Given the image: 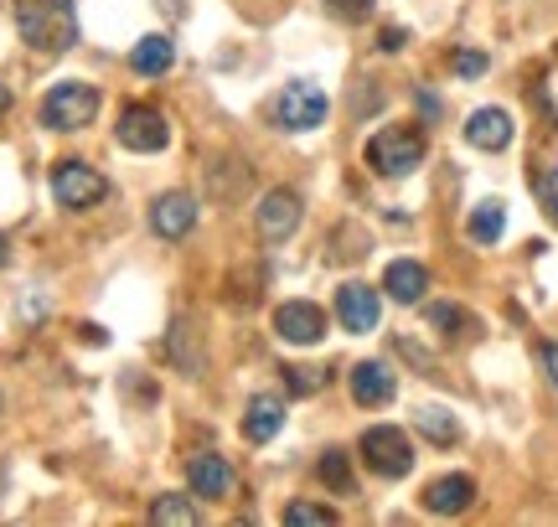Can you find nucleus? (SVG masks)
Here are the masks:
<instances>
[{"label":"nucleus","instance_id":"nucleus-1","mask_svg":"<svg viewBox=\"0 0 558 527\" xmlns=\"http://www.w3.org/2000/svg\"><path fill=\"white\" fill-rule=\"evenodd\" d=\"M16 26L37 52H68L78 41L73 0H16Z\"/></svg>","mask_w":558,"mask_h":527},{"label":"nucleus","instance_id":"nucleus-2","mask_svg":"<svg viewBox=\"0 0 558 527\" xmlns=\"http://www.w3.org/2000/svg\"><path fill=\"white\" fill-rule=\"evenodd\" d=\"M94 114H99V88H94V83H78V78L52 83L47 99H41V124L58 130V135H68V130H88Z\"/></svg>","mask_w":558,"mask_h":527},{"label":"nucleus","instance_id":"nucleus-3","mask_svg":"<svg viewBox=\"0 0 558 527\" xmlns=\"http://www.w3.org/2000/svg\"><path fill=\"white\" fill-rule=\"evenodd\" d=\"M418 161H424V135L409 130V124H388V130H378V135L367 140V166H373L378 176H388V182L418 171Z\"/></svg>","mask_w":558,"mask_h":527},{"label":"nucleus","instance_id":"nucleus-4","mask_svg":"<svg viewBox=\"0 0 558 527\" xmlns=\"http://www.w3.org/2000/svg\"><path fill=\"white\" fill-rule=\"evenodd\" d=\"M326 109H331V99H326V88H316V83H284L275 99V124L279 130H290V135H305V130H320L326 124Z\"/></svg>","mask_w":558,"mask_h":527},{"label":"nucleus","instance_id":"nucleus-5","mask_svg":"<svg viewBox=\"0 0 558 527\" xmlns=\"http://www.w3.org/2000/svg\"><path fill=\"white\" fill-rule=\"evenodd\" d=\"M362 461H367V470H378L383 481H403L414 470V445L399 425H373L362 434Z\"/></svg>","mask_w":558,"mask_h":527},{"label":"nucleus","instance_id":"nucleus-6","mask_svg":"<svg viewBox=\"0 0 558 527\" xmlns=\"http://www.w3.org/2000/svg\"><path fill=\"white\" fill-rule=\"evenodd\" d=\"M52 197H58V207H94L109 197V182H104L99 171L88 161H58L52 166Z\"/></svg>","mask_w":558,"mask_h":527},{"label":"nucleus","instance_id":"nucleus-7","mask_svg":"<svg viewBox=\"0 0 558 527\" xmlns=\"http://www.w3.org/2000/svg\"><path fill=\"white\" fill-rule=\"evenodd\" d=\"M114 135H120L124 150L156 156V150H166V140H171V124H166V114H156L150 103H130L120 114V124H114Z\"/></svg>","mask_w":558,"mask_h":527},{"label":"nucleus","instance_id":"nucleus-8","mask_svg":"<svg viewBox=\"0 0 558 527\" xmlns=\"http://www.w3.org/2000/svg\"><path fill=\"white\" fill-rule=\"evenodd\" d=\"M275 336L290 346H316L326 336V310L316 301H284L275 310Z\"/></svg>","mask_w":558,"mask_h":527},{"label":"nucleus","instance_id":"nucleus-9","mask_svg":"<svg viewBox=\"0 0 558 527\" xmlns=\"http://www.w3.org/2000/svg\"><path fill=\"white\" fill-rule=\"evenodd\" d=\"M337 321L352 331V336H367V331H378L383 321V295L373 284H341L337 290Z\"/></svg>","mask_w":558,"mask_h":527},{"label":"nucleus","instance_id":"nucleus-10","mask_svg":"<svg viewBox=\"0 0 558 527\" xmlns=\"http://www.w3.org/2000/svg\"><path fill=\"white\" fill-rule=\"evenodd\" d=\"M254 223H259V238L264 244H284L290 233L300 228V197L290 186H275V192H264L259 212H254Z\"/></svg>","mask_w":558,"mask_h":527},{"label":"nucleus","instance_id":"nucleus-11","mask_svg":"<svg viewBox=\"0 0 558 527\" xmlns=\"http://www.w3.org/2000/svg\"><path fill=\"white\" fill-rule=\"evenodd\" d=\"M197 197L192 192H166L150 203V228H156L160 238H186L192 228H197Z\"/></svg>","mask_w":558,"mask_h":527},{"label":"nucleus","instance_id":"nucleus-12","mask_svg":"<svg viewBox=\"0 0 558 527\" xmlns=\"http://www.w3.org/2000/svg\"><path fill=\"white\" fill-rule=\"evenodd\" d=\"M186 481H192V497L218 502V497L233 491V466L222 455H213V450H202V455H192V466H186Z\"/></svg>","mask_w":558,"mask_h":527},{"label":"nucleus","instance_id":"nucleus-13","mask_svg":"<svg viewBox=\"0 0 558 527\" xmlns=\"http://www.w3.org/2000/svg\"><path fill=\"white\" fill-rule=\"evenodd\" d=\"M393 388H399V378H393V367L378 363V357L352 367V399H357L362 408H383L393 399Z\"/></svg>","mask_w":558,"mask_h":527},{"label":"nucleus","instance_id":"nucleus-14","mask_svg":"<svg viewBox=\"0 0 558 527\" xmlns=\"http://www.w3.org/2000/svg\"><path fill=\"white\" fill-rule=\"evenodd\" d=\"M471 502H476V481L471 476H439V481L424 487V507L435 517H460Z\"/></svg>","mask_w":558,"mask_h":527},{"label":"nucleus","instance_id":"nucleus-15","mask_svg":"<svg viewBox=\"0 0 558 527\" xmlns=\"http://www.w3.org/2000/svg\"><path fill=\"white\" fill-rule=\"evenodd\" d=\"M518 135V124L507 109H476L471 120H465V140L476 145V150H507Z\"/></svg>","mask_w":558,"mask_h":527},{"label":"nucleus","instance_id":"nucleus-16","mask_svg":"<svg viewBox=\"0 0 558 527\" xmlns=\"http://www.w3.org/2000/svg\"><path fill=\"white\" fill-rule=\"evenodd\" d=\"M279 429H284V399H279V393H254L248 408H243V434H248L254 445H269Z\"/></svg>","mask_w":558,"mask_h":527},{"label":"nucleus","instance_id":"nucleus-17","mask_svg":"<svg viewBox=\"0 0 558 527\" xmlns=\"http://www.w3.org/2000/svg\"><path fill=\"white\" fill-rule=\"evenodd\" d=\"M383 290L393 295L399 305H418L424 301V290H429V269L418 259H393L383 269Z\"/></svg>","mask_w":558,"mask_h":527},{"label":"nucleus","instance_id":"nucleus-18","mask_svg":"<svg viewBox=\"0 0 558 527\" xmlns=\"http://www.w3.org/2000/svg\"><path fill=\"white\" fill-rule=\"evenodd\" d=\"M171 62H177V47H171V37H160V32L140 37V41H135V52H130V68H135V73H145V78L166 73Z\"/></svg>","mask_w":558,"mask_h":527},{"label":"nucleus","instance_id":"nucleus-19","mask_svg":"<svg viewBox=\"0 0 558 527\" xmlns=\"http://www.w3.org/2000/svg\"><path fill=\"white\" fill-rule=\"evenodd\" d=\"M465 233H471L476 244H497L501 233H507V207H501V203H481L476 212H471Z\"/></svg>","mask_w":558,"mask_h":527},{"label":"nucleus","instance_id":"nucleus-20","mask_svg":"<svg viewBox=\"0 0 558 527\" xmlns=\"http://www.w3.org/2000/svg\"><path fill=\"white\" fill-rule=\"evenodd\" d=\"M150 523H160V527H197V502H192V497H156Z\"/></svg>","mask_w":558,"mask_h":527},{"label":"nucleus","instance_id":"nucleus-21","mask_svg":"<svg viewBox=\"0 0 558 527\" xmlns=\"http://www.w3.org/2000/svg\"><path fill=\"white\" fill-rule=\"evenodd\" d=\"M418 434L424 440H435V445H456L460 440V425H456V414H445V408H418Z\"/></svg>","mask_w":558,"mask_h":527},{"label":"nucleus","instance_id":"nucleus-22","mask_svg":"<svg viewBox=\"0 0 558 527\" xmlns=\"http://www.w3.org/2000/svg\"><path fill=\"white\" fill-rule=\"evenodd\" d=\"M284 523L290 527H331L337 512L320 507V502H290V507H284Z\"/></svg>","mask_w":558,"mask_h":527},{"label":"nucleus","instance_id":"nucleus-23","mask_svg":"<svg viewBox=\"0 0 558 527\" xmlns=\"http://www.w3.org/2000/svg\"><path fill=\"white\" fill-rule=\"evenodd\" d=\"M320 481L331 491H352V466H347L341 450H326V455H320Z\"/></svg>","mask_w":558,"mask_h":527},{"label":"nucleus","instance_id":"nucleus-24","mask_svg":"<svg viewBox=\"0 0 558 527\" xmlns=\"http://www.w3.org/2000/svg\"><path fill=\"white\" fill-rule=\"evenodd\" d=\"M538 203H543V212L558 223V166H548V171H538Z\"/></svg>","mask_w":558,"mask_h":527},{"label":"nucleus","instance_id":"nucleus-25","mask_svg":"<svg viewBox=\"0 0 558 527\" xmlns=\"http://www.w3.org/2000/svg\"><path fill=\"white\" fill-rule=\"evenodd\" d=\"M429 326H439L445 336H460V326H465V310H460V305H429Z\"/></svg>","mask_w":558,"mask_h":527},{"label":"nucleus","instance_id":"nucleus-26","mask_svg":"<svg viewBox=\"0 0 558 527\" xmlns=\"http://www.w3.org/2000/svg\"><path fill=\"white\" fill-rule=\"evenodd\" d=\"M284 378H290L295 393H316V388L326 383V372H311V367H284Z\"/></svg>","mask_w":558,"mask_h":527},{"label":"nucleus","instance_id":"nucleus-27","mask_svg":"<svg viewBox=\"0 0 558 527\" xmlns=\"http://www.w3.org/2000/svg\"><path fill=\"white\" fill-rule=\"evenodd\" d=\"M456 73L460 78H481V73H486V52H456Z\"/></svg>","mask_w":558,"mask_h":527},{"label":"nucleus","instance_id":"nucleus-28","mask_svg":"<svg viewBox=\"0 0 558 527\" xmlns=\"http://www.w3.org/2000/svg\"><path fill=\"white\" fill-rule=\"evenodd\" d=\"M331 5H337V16H341V21L373 16V0H331Z\"/></svg>","mask_w":558,"mask_h":527},{"label":"nucleus","instance_id":"nucleus-29","mask_svg":"<svg viewBox=\"0 0 558 527\" xmlns=\"http://www.w3.org/2000/svg\"><path fill=\"white\" fill-rule=\"evenodd\" d=\"M403 41H409V32H403V26H383V52H403Z\"/></svg>","mask_w":558,"mask_h":527},{"label":"nucleus","instance_id":"nucleus-30","mask_svg":"<svg viewBox=\"0 0 558 527\" xmlns=\"http://www.w3.org/2000/svg\"><path fill=\"white\" fill-rule=\"evenodd\" d=\"M543 367H548V378H554V388H558V342L543 346Z\"/></svg>","mask_w":558,"mask_h":527},{"label":"nucleus","instance_id":"nucleus-31","mask_svg":"<svg viewBox=\"0 0 558 527\" xmlns=\"http://www.w3.org/2000/svg\"><path fill=\"white\" fill-rule=\"evenodd\" d=\"M5 264H11V238L0 233V269H5Z\"/></svg>","mask_w":558,"mask_h":527},{"label":"nucleus","instance_id":"nucleus-32","mask_svg":"<svg viewBox=\"0 0 558 527\" xmlns=\"http://www.w3.org/2000/svg\"><path fill=\"white\" fill-rule=\"evenodd\" d=\"M5 109H11V94H5V88H0V114H5Z\"/></svg>","mask_w":558,"mask_h":527}]
</instances>
